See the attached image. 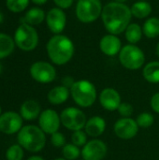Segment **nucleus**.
<instances>
[{
	"mask_svg": "<svg viewBox=\"0 0 159 160\" xmlns=\"http://www.w3.org/2000/svg\"><path fill=\"white\" fill-rule=\"evenodd\" d=\"M150 105H151V108L152 110L158 113L159 114V92L158 93H156L152 98H151V101H150Z\"/></svg>",
	"mask_w": 159,
	"mask_h": 160,
	"instance_id": "473e14b6",
	"label": "nucleus"
},
{
	"mask_svg": "<svg viewBox=\"0 0 159 160\" xmlns=\"http://www.w3.org/2000/svg\"><path fill=\"white\" fill-rule=\"evenodd\" d=\"M119 61L121 65L129 70L140 69L145 62L144 52L135 44L124 46L119 52Z\"/></svg>",
	"mask_w": 159,
	"mask_h": 160,
	"instance_id": "39448f33",
	"label": "nucleus"
},
{
	"mask_svg": "<svg viewBox=\"0 0 159 160\" xmlns=\"http://www.w3.org/2000/svg\"><path fill=\"white\" fill-rule=\"evenodd\" d=\"M27 160H44V158H42L41 157H38V156H33V157H30Z\"/></svg>",
	"mask_w": 159,
	"mask_h": 160,
	"instance_id": "e433bc0d",
	"label": "nucleus"
},
{
	"mask_svg": "<svg viewBox=\"0 0 159 160\" xmlns=\"http://www.w3.org/2000/svg\"><path fill=\"white\" fill-rule=\"evenodd\" d=\"M73 1L74 0H53L55 5L62 9H67L70 8L73 4Z\"/></svg>",
	"mask_w": 159,
	"mask_h": 160,
	"instance_id": "72a5a7b5",
	"label": "nucleus"
},
{
	"mask_svg": "<svg viewBox=\"0 0 159 160\" xmlns=\"http://www.w3.org/2000/svg\"><path fill=\"white\" fill-rule=\"evenodd\" d=\"M102 4L100 0H78L76 6V16L83 23L96 22L102 13Z\"/></svg>",
	"mask_w": 159,
	"mask_h": 160,
	"instance_id": "423d86ee",
	"label": "nucleus"
},
{
	"mask_svg": "<svg viewBox=\"0 0 159 160\" xmlns=\"http://www.w3.org/2000/svg\"><path fill=\"white\" fill-rule=\"evenodd\" d=\"M62 153L64 158L67 160H76L79 158V157L82 155V151L80 148L73 143H67L62 148Z\"/></svg>",
	"mask_w": 159,
	"mask_h": 160,
	"instance_id": "a878e982",
	"label": "nucleus"
},
{
	"mask_svg": "<svg viewBox=\"0 0 159 160\" xmlns=\"http://www.w3.org/2000/svg\"><path fill=\"white\" fill-rule=\"evenodd\" d=\"M54 160H67L66 158H56V159Z\"/></svg>",
	"mask_w": 159,
	"mask_h": 160,
	"instance_id": "a19ab883",
	"label": "nucleus"
},
{
	"mask_svg": "<svg viewBox=\"0 0 159 160\" xmlns=\"http://www.w3.org/2000/svg\"><path fill=\"white\" fill-rule=\"evenodd\" d=\"M75 82H76V81H74V79H73L72 77H70V76H66V77H64L63 80H62V85L65 86V87H67V88H68V89L70 90V88L73 86V84L75 83Z\"/></svg>",
	"mask_w": 159,
	"mask_h": 160,
	"instance_id": "f704fd0d",
	"label": "nucleus"
},
{
	"mask_svg": "<svg viewBox=\"0 0 159 160\" xmlns=\"http://www.w3.org/2000/svg\"><path fill=\"white\" fill-rule=\"evenodd\" d=\"M18 142L25 150L37 153L41 151L46 144V136L43 130L37 126L22 127L18 132Z\"/></svg>",
	"mask_w": 159,
	"mask_h": 160,
	"instance_id": "7ed1b4c3",
	"label": "nucleus"
},
{
	"mask_svg": "<svg viewBox=\"0 0 159 160\" xmlns=\"http://www.w3.org/2000/svg\"><path fill=\"white\" fill-rule=\"evenodd\" d=\"M132 16L138 19H144L152 12V6L147 1H138L130 8Z\"/></svg>",
	"mask_w": 159,
	"mask_h": 160,
	"instance_id": "4be33fe9",
	"label": "nucleus"
},
{
	"mask_svg": "<svg viewBox=\"0 0 159 160\" xmlns=\"http://www.w3.org/2000/svg\"><path fill=\"white\" fill-rule=\"evenodd\" d=\"M117 112H119V114L124 117V118H127V117H131V115L134 112V108L130 103L127 102H122L117 110Z\"/></svg>",
	"mask_w": 159,
	"mask_h": 160,
	"instance_id": "2f4dec72",
	"label": "nucleus"
},
{
	"mask_svg": "<svg viewBox=\"0 0 159 160\" xmlns=\"http://www.w3.org/2000/svg\"><path fill=\"white\" fill-rule=\"evenodd\" d=\"M51 142L54 147H57V148H63L67 144L65 135L59 131L51 135Z\"/></svg>",
	"mask_w": 159,
	"mask_h": 160,
	"instance_id": "7c9ffc66",
	"label": "nucleus"
},
{
	"mask_svg": "<svg viewBox=\"0 0 159 160\" xmlns=\"http://www.w3.org/2000/svg\"><path fill=\"white\" fill-rule=\"evenodd\" d=\"M45 18H46L45 12L41 8H33L25 13L22 19L23 20L22 23H27L29 25H37L40 24Z\"/></svg>",
	"mask_w": 159,
	"mask_h": 160,
	"instance_id": "412c9836",
	"label": "nucleus"
},
{
	"mask_svg": "<svg viewBox=\"0 0 159 160\" xmlns=\"http://www.w3.org/2000/svg\"><path fill=\"white\" fill-rule=\"evenodd\" d=\"M23 150L20 144H14L7 148L6 152L7 160H22Z\"/></svg>",
	"mask_w": 159,
	"mask_h": 160,
	"instance_id": "bb28decb",
	"label": "nucleus"
},
{
	"mask_svg": "<svg viewBox=\"0 0 159 160\" xmlns=\"http://www.w3.org/2000/svg\"><path fill=\"white\" fill-rule=\"evenodd\" d=\"M99 102L105 110L109 112H114L118 110L120 104L122 103L121 96L117 90L108 87L100 92Z\"/></svg>",
	"mask_w": 159,
	"mask_h": 160,
	"instance_id": "2eb2a0df",
	"label": "nucleus"
},
{
	"mask_svg": "<svg viewBox=\"0 0 159 160\" xmlns=\"http://www.w3.org/2000/svg\"><path fill=\"white\" fill-rule=\"evenodd\" d=\"M22 128V117L15 112H7L0 116V131L11 135L19 132Z\"/></svg>",
	"mask_w": 159,
	"mask_h": 160,
	"instance_id": "ddd939ff",
	"label": "nucleus"
},
{
	"mask_svg": "<svg viewBox=\"0 0 159 160\" xmlns=\"http://www.w3.org/2000/svg\"><path fill=\"white\" fill-rule=\"evenodd\" d=\"M156 54L159 57V42L157 44V47H156Z\"/></svg>",
	"mask_w": 159,
	"mask_h": 160,
	"instance_id": "4c0bfd02",
	"label": "nucleus"
},
{
	"mask_svg": "<svg viewBox=\"0 0 159 160\" xmlns=\"http://www.w3.org/2000/svg\"><path fill=\"white\" fill-rule=\"evenodd\" d=\"M113 130L119 139L127 141L136 137L139 132V126L136 120L132 119L131 117H122L118 119L114 124Z\"/></svg>",
	"mask_w": 159,
	"mask_h": 160,
	"instance_id": "9d476101",
	"label": "nucleus"
},
{
	"mask_svg": "<svg viewBox=\"0 0 159 160\" xmlns=\"http://www.w3.org/2000/svg\"><path fill=\"white\" fill-rule=\"evenodd\" d=\"M127 0H114V2H118V3H123L125 4V2H127Z\"/></svg>",
	"mask_w": 159,
	"mask_h": 160,
	"instance_id": "ea45409f",
	"label": "nucleus"
},
{
	"mask_svg": "<svg viewBox=\"0 0 159 160\" xmlns=\"http://www.w3.org/2000/svg\"><path fill=\"white\" fill-rule=\"evenodd\" d=\"M33 3H35V4H37V5H43V4H45L48 0H31Z\"/></svg>",
	"mask_w": 159,
	"mask_h": 160,
	"instance_id": "c9c22d12",
	"label": "nucleus"
},
{
	"mask_svg": "<svg viewBox=\"0 0 159 160\" xmlns=\"http://www.w3.org/2000/svg\"><path fill=\"white\" fill-rule=\"evenodd\" d=\"M46 49L51 61L57 66L68 63L75 52V47L72 40L64 35L53 36L48 41Z\"/></svg>",
	"mask_w": 159,
	"mask_h": 160,
	"instance_id": "f03ea898",
	"label": "nucleus"
},
{
	"mask_svg": "<svg viewBox=\"0 0 159 160\" xmlns=\"http://www.w3.org/2000/svg\"><path fill=\"white\" fill-rule=\"evenodd\" d=\"M61 125L60 115L52 109L43 111L38 117V126L45 134H53L59 130Z\"/></svg>",
	"mask_w": 159,
	"mask_h": 160,
	"instance_id": "f8f14e48",
	"label": "nucleus"
},
{
	"mask_svg": "<svg viewBox=\"0 0 159 160\" xmlns=\"http://www.w3.org/2000/svg\"><path fill=\"white\" fill-rule=\"evenodd\" d=\"M61 124L67 129L72 131L82 130L87 122L84 112L75 107H68L60 114Z\"/></svg>",
	"mask_w": 159,
	"mask_h": 160,
	"instance_id": "6e6552de",
	"label": "nucleus"
},
{
	"mask_svg": "<svg viewBox=\"0 0 159 160\" xmlns=\"http://www.w3.org/2000/svg\"><path fill=\"white\" fill-rule=\"evenodd\" d=\"M136 122L139 126V128H148L153 126L155 123V117L150 112H142L138 115Z\"/></svg>",
	"mask_w": 159,
	"mask_h": 160,
	"instance_id": "cd10ccee",
	"label": "nucleus"
},
{
	"mask_svg": "<svg viewBox=\"0 0 159 160\" xmlns=\"http://www.w3.org/2000/svg\"><path fill=\"white\" fill-rule=\"evenodd\" d=\"M132 13L126 4L110 2L103 7L101 19L107 31L112 35H119L126 31L130 24Z\"/></svg>",
	"mask_w": 159,
	"mask_h": 160,
	"instance_id": "f257e3e1",
	"label": "nucleus"
},
{
	"mask_svg": "<svg viewBox=\"0 0 159 160\" xmlns=\"http://www.w3.org/2000/svg\"><path fill=\"white\" fill-rule=\"evenodd\" d=\"M139 1H146V0H139Z\"/></svg>",
	"mask_w": 159,
	"mask_h": 160,
	"instance_id": "c03bdc74",
	"label": "nucleus"
},
{
	"mask_svg": "<svg viewBox=\"0 0 159 160\" xmlns=\"http://www.w3.org/2000/svg\"><path fill=\"white\" fill-rule=\"evenodd\" d=\"M3 20H4V15H3V13L0 11V23H2Z\"/></svg>",
	"mask_w": 159,
	"mask_h": 160,
	"instance_id": "58836bf2",
	"label": "nucleus"
},
{
	"mask_svg": "<svg viewBox=\"0 0 159 160\" xmlns=\"http://www.w3.org/2000/svg\"><path fill=\"white\" fill-rule=\"evenodd\" d=\"M46 22L50 31L55 35H60L67 24V16L62 8H53L46 15Z\"/></svg>",
	"mask_w": 159,
	"mask_h": 160,
	"instance_id": "4468645a",
	"label": "nucleus"
},
{
	"mask_svg": "<svg viewBox=\"0 0 159 160\" xmlns=\"http://www.w3.org/2000/svg\"><path fill=\"white\" fill-rule=\"evenodd\" d=\"M142 75L148 82L159 83V61H153L145 65Z\"/></svg>",
	"mask_w": 159,
	"mask_h": 160,
	"instance_id": "aec40b11",
	"label": "nucleus"
},
{
	"mask_svg": "<svg viewBox=\"0 0 159 160\" xmlns=\"http://www.w3.org/2000/svg\"><path fill=\"white\" fill-rule=\"evenodd\" d=\"M30 75L37 82L50 83L55 80L56 70L52 64L44 61H38L31 66Z\"/></svg>",
	"mask_w": 159,
	"mask_h": 160,
	"instance_id": "1a4fd4ad",
	"label": "nucleus"
},
{
	"mask_svg": "<svg viewBox=\"0 0 159 160\" xmlns=\"http://www.w3.org/2000/svg\"><path fill=\"white\" fill-rule=\"evenodd\" d=\"M15 42L7 34L0 33V59L8 56L14 50Z\"/></svg>",
	"mask_w": 159,
	"mask_h": 160,
	"instance_id": "393cba45",
	"label": "nucleus"
},
{
	"mask_svg": "<svg viewBox=\"0 0 159 160\" xmlns=\"http://www.w3.org/2000/svg\"><path fill=\"white\" fill-rule=\"evenodd\" d=\"M70 95V90L63 85L55 86L48 93V100L52 105H60L65 103Z\"/></svg>",
	"mask_w": 159,
	"mask_h": 160,
	"instance_id": "6ab92c4d",
	"label": "nucleus"
},
{
	"mask_svg": "<svg viewBox=\"0 0 159 160\" xmlns=\"http://www.w3.org/2000/svg\"><path fill=\"white\" fill-rule=\"evenodd\" d=\"M99 48L104 54L108 56H114L116 54H119L123 47L121 39L116 35L109 34L103 36L100 39Z\"/></svg>",
	"mask_w": 159,
	"mask_h": 160,
	"instance_id": "dca6fc26",
	"label": "nucleus"
},
{
	"mask_svg": "<svg viewBox=\"0 0 159 160\" xmlns=\"http://www.w3.org/2000/svg\"><path fill=\"white\" fill-rule=\"evenodd\" d=\"M1 112H2V110H1V107H0V116H1V114H2Z\"/></svg>",
	"mask_w": 159,
	"mask_h": 160,
	"instance_id": "37998d69",
	"label": "nucleus"
},
{
	"mask_svg": "<svg viewBox=\"0 0 159 160\" xmlns=\"http://www.w3.org/2000/svg\"><path fill=\"white\" fill-rule=\"evenodd\" d=\"M40 105L37 101L34 99H28L25 100L20 110V114L22 117V119L27 121L35 120L36 118L39 117L40 115Z\"/></svg>",
	"mask_w": 159,
	"mask_h": 160,
	"instance_id": "a211bd4d",
	"label": "nucleus"
},
{
	"mask_svg": "<svg viewBox=\"0 0 159 160\" xmlns=\"http://www.w3.org/2000/svg\"><path fill=\"white\" fill-rule=\"evenodd\" d=\"M2 69H3V68H2V65H1V63H0V74H1V72H2Z\"/></svg>",
	"mask_w": 159,
	"mask_h": 160,
	"instance_id": "79ce46f5",
	"label": "nucleus"
},
{
	"mask_svg": "<svg viewBox=\"0 0 159 160\" xmlns=\"http://www.w3.org/2000/svg\"><path fill=\"white\" fill-rule=\"evenodd\" d=\"M14 42L22 51H33L38 44L37 32L32 25L22 23L15 32Z\"/></svg>",
	"mask_w": 159,
	"mask_h": 160,
	"instance_id": "0eeeda50",
	"label": "nucleus"
},
{
	"mask_svg": "<svg viewBox=\"0 0 159 160\" xmlns=\"http://www.w3.org/2000/svg\"><path fill=\"white\" fill-rule=\"evenodd\" d=\"M108 152L106 143L98 139H94L82 147V157L83 160H103Z\"/></svg>",
	"mask_w": 159,
	"mask_h": 160,
	"instance_id": "9b49d317",
	"label": "nucleus"
},
{
	"mask_svg": "<svg viewBox=\"0 0 159 160\" xmlns=\"http://www.w3.org/2000/svg\"><path fill=\"white\" fill-rule=\"evenodd\" d=\"M7 8L12 12H22L23 11L28 4L29 0H7Z\"/></svg>",
	"mask_w": 159,
	"mask_h": 160,
	"instance_id": "c85d7f7f",
	"label": "nucleus"
},
{
	"mask_svg": "<svg viewBox=\"0 0 159 160\" xmlns=\"http://www.w3.org/2000/svg\"><path fill=\"white\" fill-rule=\"evenodd\" d=\"M70 95L73 101L82 108L91 107L97 98L96 86L87 80L76 81L70 88Z\"/></svg>",
	"mask_w": 159,
	"mask_h": 160,
	"instance_id": "20e7f679",
	"label": "nucleus"
},
{
	"mask_svg": "<svg viewBox=\"0 0 159 160\" xmlns=\"http://www.w3.org/2000/svg\"><path fill=\"white\" fill-rule=\"evenodd\" d=\"M87 134L85 131L82 130H77V131H73L72 136H71V143H73L74 145L78 146V147H83L86 143H87Z\"/></svg>",
	"mask_w": 159,
	"mask_h": 160,
	"instance_id": "c756f323",
	"label": "nucleus"
},
{
	"mask_svg": "<svg viewBox=\"0 0 159 160\" xmlns=\"http://www.w3.org/2000/svg\"><path fill=\"white\" fill-rule=\"evenodd\" d=\"M106 129V121L104 118L96 115L91 117L90 119L87 120L85 127H84V131L86 134L92 138H97L101 136Z\"/></svg>",
	"mask_w": 159,
	"mask_h": 160,
	"instance_id": "f3484780",
	"label": "nucleus"
},
{
	"mask_svg": "<svg viewBox=\"0 0 159 160\" xmlns=\"http://www.w3.org/2000/svg\"><path fill=\"white\" fill-rule=\"evenodd\" d=\"M142 27H141L138 23H130L125 31L126 39L130 44L138 43L142 38Z\"/></svg>",
	"mask_w": 159,
	"mask_h": 160,
	"instance_id": "b1692460",
	"label": "nucleus"
},
{
	"mask_svg": "<svg viewBox=\"0 0 159 160\" xmlns=\"http://www.w3.org/2000/svg\"><path fill=\"white\" fill-rule=\"evenodd\" d=\"M142 31L147 38H156L159 36V19L151 17L145 21L142 26Z\"/></svg>",
	"mask_w": 159,
	"mask_h": 160,
	"instance_id": "5701e85b",
	"label": "nucleus"
}]
</instances>
